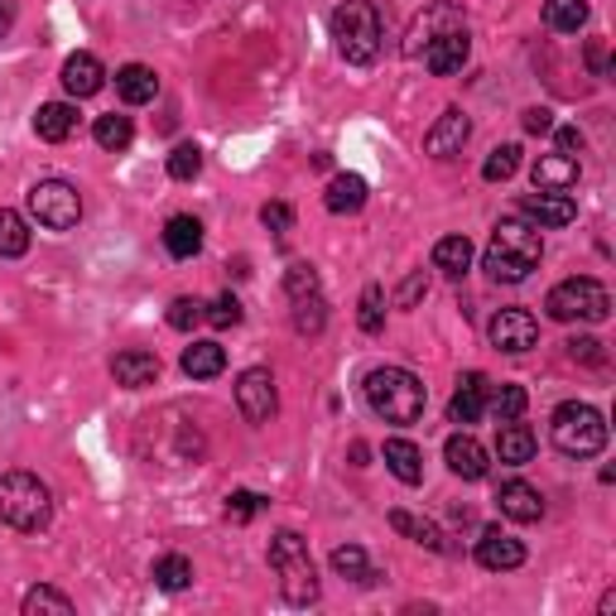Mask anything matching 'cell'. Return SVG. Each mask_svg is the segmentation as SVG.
Instances as JSON below:
<instances>
[{"mask_svg": "<svg viewBox=\"0 0 616 616\" xmlns=\"http://www.w3.org/2000/svg\"><path fill=\"white\" fill-rule=\"evenodd\" d=\"M540 260H544L540 227L526 217H506V221H496L491 246H487V256H482V270H487L496 284H526Z\"/></svg>", "mask_w": 616, "mask_h": 616, "instance_id": "6da1fadb", "label": "cell"}, {"mask_svg": "<svg viewBox=\"0 0 616 616\" xmlns=\"http://www.w3.org/2000/svg\"><path fill=\"white\" fill-rule=\"evenodd\" d=\"M361 390H366L371 414H381L386 424H414V419L424 414V400H429L419 376L404 371V366H376L361 381Z\"/></svg>", "mask_w": 616, "mask_h": 616, "instance_id": "7a4b0ae2", "label": "cell"}, {"mask_svg": "<svg viewBox=\"0 0 616 616\" xmlns=\"http://www.w3.org/2000/svg\"><path fill=\"white\" fill-rule=\"evenodd\" d=\"M327 24H333L337 54H343L352 68L376 63V54H381V39H386V24H381V10H376L371 0H343Z\"/></svg>", "mask_w": 616, "mask_h": 616, "instance_id": "3957f363", "label": "cell"}, {"mask_svg": "<svg viewBox=\"0 0 616 616\" xmlns=\"http://www.w3.org/2000/svg\"><path fill=\"white\" fill-rule=\"evenodd\" d=\"M0 520L20 534H39L54 520V491L34 477V472H6L0 477Z\"/></svg>", "mask_w": 616, "mask_h": 616, "instance_id": "277c9868", "label": "cell"}, {"mask_svg": "<svg viewBox=\"0 0 616 616\" xmlns=\"http://www.w3.org/2000/svg\"><path fill=\"white\" fill-rule=\"evenodd\" d=\"M270 569H274V579H280L284 602H294V607L318 602V569H313L309 540L299 530H280L270 540Z\"/></svg>", "mask_w": 616, "mask_h": 616, "instance_id": "5b68a950", "label": "cell"}, {"mask_svg": "<svg viewBox=\"0 0 616 616\" xmlns=\"http://www.w3.org/2000/svg\"><path fill=\"white\" fill-rule=\"evenodd\" d=\"M549 439H554V449L563 457H597L602 449H607V419H602V410H593L587 400H569L559 404L554 419H549Z\"/></svg>", "mask_w": 616, "mask_h": 616, "instance_id": "8992f818", "label": "cell"}, {"mask_svg": "<svg viewBox=\"0 0 616 616\" xmlns=\"http://www.w3.org/2000/svg\"><path fill=\"white\" fill-rule=\"evenodd\" d=\"M544 309L554 323H602L612 313V294H607V284L593 280V274H573V280L549 290Z\"/></svg>", "mask_w": 616, "mask_h": 616, "instance_id": "52a82bcc", "label": "cell"}, {"mask_svg": "<svg viewBox=\"0 0 616 616\" xmlns=\"http://www.w3.org/2000/svg\"><path fill=\"white\" fill-rule=\"evenodd\" d=\"M24 203H30V217L48 231H73L83 217V193L68 179H39Z\"/></svg>", "mask_w": 616, "mask_h": 616, "instance_id": "ba28073f", "label": "cell"}, {"mask_svg": "<svg viewBox=\"0 0 616 616\" xmlns=\"http://www.w3.org/2000/svg\"><path fill=\"white\" fill-rule=\"evenodd\" d=\"M453 30H467L463 6H453V0H434V6H424V15H414L410 34H404V54L419 58L429 44H434V39L453 34Z\"/></svg>", "mask_w": 616, "mask_h": 616, "instance_id": "9c48e42d", "label": "cell"}, {"mask_svg": "<svg viewBox=\"0 0 616 616\" xmlns=\"http://www.w3.org/2000/svg\"><path fill=\"white\" fill-rule=\"evenodd\" d=\"M236 410L246 414V424H270L274 419L280 396H274V376L266 366H251V371L236 376Z\"/></svg>", "mask_w": 616, "mask_h": 616, "instance_id": "30bf717a", "label": "cell"}, {"mask_svg": "<svg viewBox=\"0 0 616 616\" xmlns=\"http://www.w3.org/2000/svg\"><path fill=\"white\" fill-rule=\"evenodd\" d=\"M487 333H491V347L510 352V357H520V352H530L534 343H540V323H534L530 309H501Z\"/></svg>", "mask_w": 616, "mask_h": 616, "instance_id": "8fae6325", "label": "cell"}, {"mask_svg": "<svg viewBox=\"0 0 616 616\" xmlns=\"http://www.w3.org/2000/svg\"><path fill=\"white\" fill-rule=\"evenodd\" d=\"M443 463H449L453 477H463V482H482V477L491 472V453L482 449V443L463 429V434H453L449 443H443Z\"/></svg>", "mask_w": 616, "mask_h": 616, "instance_id": "7c38bea8", "label": "cell"}, {"mask_svg": "<svg viewBox=\"0 0 616 616\" xmlns=\"http://www.w3.org/2000/svg\"><path fill=\"white\" fill-rule=\"evenodd\" d=\"M477 563L487 573H510L526 563V544H520L516 534H506L501 526H491V530H482V540H477Z\"/></svg>", "mask_w": 616, "mask_h": 616, "instance_id": "4fadbf2b", "label": "cell"}, {"mask_svg": "<svg viewBox=\"0 0 616 616\" xmlns=\"http://www.w3.org/2000/svg\"><path fill=\"white\" fill-rule=\"evenodd\" d=\"M419 58H424V68L434 73V77H453V73H463V68H467V58H472V39H467V30H453V34L434 39V44H429Z\"/></svg>", "mask_w": 616, "mask_h": 616, "instance_id": "5bb4252c", "label": "cell"}, {"mask_svg": "<svg viewBox=\"0 0 616 616\" xmlns=\"http://www.w3.org/2000/svg\"><path fill=\"white\" fill-rule=\"evenodd\" d=\"M467 136H472V121L463 111H443L434 126H429V136H424V150L434 154V160H453V154H463L467 145Z\"/></svg>", "mask_w": 616, "mask_h": 616, "instance_id": "9a60e30c", "label": "cell"}, {"mask_svg": "<svg viewBox=\"0 0 616 616\" xmlns=\"http://www.w3.org/2000/svg\"><path fill=\"white\" fill-rule=\"evenodd\" d=\"M520 217L534 221V227H569L579 217V203L569 193H540L534 188L530 198H520Z\"/></svg>", "mask_w": 616, "mask_h": 616, "instance_id": "2e32d148", "label": "cell"}, {"mask_svg": "<svg viewBox=\"0 0 616 616\" xmlns=\"http://www.w3.org/2000/svg\"><path fill=\"white\" fill-rule=\"evenodd\" d=\"M111 376H116V386H126V390H145V386L160 381V357H154V352H145V347L116 352Z\"/></svg>", "mask_w": 616, "mask_h": 616, "instance_id": "e0dca14e", "label": "cell"}, {"mask_svg": "<svg viewBox=\"0 0 616 616\" xmlns=\"http://www.w3.org/2000/svg\"><path fill=\"white\" fill-rule=\"evenodd\" d=\"M107 87V68H101L97 54H68V63H63V91L68 97H97V91Z\"/></svg>", "mask_w": 616, "mask_h": 616, "instance_id": "ac0fdd59", "label": "cell"}, {"mask_svg": "<svg viewBox=\"0 0 616 616\" xmlns=\"http://www.w3.org/2000/svg\"><path fill=\"white\" fill-rule=\"evenodd\" d=\"M487 376H482V371H467L463 376V381H457V390H453V404H449V419H453V424H477V419L482 414H487Z\"/></svg>", "mask_w": 616, "mask_h": 616, "instance_id": "d6986e66", "label": "cell"}, {"mask_svg": "<svg viewBox=\"0 0 616 616\" xmlns=\"http://www.w3.org/2000/svg\"><path fill=\"white\" fill-rule=\"evenodd\" d=\"M496 501H501V516L516 520V526H534V520L544 516V496L534 491L530 482H501Z\"/></svg>", "mask_w": 616, "mask_h": 616, "instance_id": "ffe728a7", "label": "cell"}, {"mask_svg": "<svg viewBox=\"0 0 616 616\" xmlns=\"http://www.w3.org/2000/svg\"><path fill=\"white\" fill-rule=\"evenodd\" d=\"M530 179H534V188L540 193H569L573 183L583 179V169H579L573 154H540L534 169H530Z\"/></svg>", "mask_w": 616, "mask_h": 616, "instance_id": "44dd1931", "label": "cell"}, {"mask_svg": "<svg viewBox=\"0 0 616 616\" xmlns=\"http://www.w3.org/2000/svg\"><path fill=\"white\" fill-rule=\"evenodd\" d=\"M534 449H540V443H534V429L520 424V419H506V424L496 429V457H501L506 467H526Z\"/></svg>", "mask_w": 616, "mask_h": 616, "instance_id": "7402d4cb", "label": "cell"}, {"mask_svg": "<svg viewBox=\"0 0 616 616\" xmlns=\"http://www.w3.org/2000/svg\"><path fill=\"white\" fill-rule=\"evenodd\" d=\"M77 130V107L73 101H44V107L34 111V136L48 140V145H63Z\"/></svg>", "mask_w": 616, "mask_h": 616, "instance_id": "603a6c76", "label": "cell"}, {"mask_svg": "<svg viewBox=\"0 0 616 616\" xmlns=\"http://www.w3.org/2000/svg\"><path fill=\"white\" fill-rule=\"evenodd\" d=\"M116 97L126 101V107H145V101L160 97V77L145 63H126L121 73H116Z\"/></svg>", "mask_w": 616, "mask_h": 616, "instance_id": "cb8c5ba5", "label": "cell"}, {"mask_svg": "<svg viewBox=\"0 0 616 616\" xmlns=\"http://www.w3.org/2000/svg\"><path fill=\"white\" fill-rule=\"evenodd\" d=\"M164 251L174 256V260H193V256L203 251V221L188 217V213L169 217L164 221Z\"/></svg>", "mask_w": 616, "mask_h": 616, "instance_id": "d4e9b609", "label": "cell"}, {"mask_svg": "<svg viewBox=\"0 0 616 616\" xmlns=\"http://www.w3.org/2000/svg\"><path fill=\"white\" fill-rule=\"evenodd\" d=\"M381 457H386V467L396 472L404 487H419V482H424V453H419L410 439H386Z\"/></svg>", "mask_w": 616, "mask_h": 616, "instance_id": "484cf974", "label": "cell"}, {"mask_svg": "<svg viewBox=\"0 0 616 616\" xmlns=\"http://www.w3.org/2000/svg\"><path fill=\"white\" fill-rule=\"evenodd\" d=\"M323 207L327 213H337V217L361 213L366 207V179L361 174H337L333 183H327V193H323Z\"/></svg>", "mask_w": 616, "mask_h": 616, "instance_id": "4316f807", "label": "cell"}, {"mask_svg": "<svg viewBox=\"0 0 616 616\" xmlns=\"http://www.w3.org/2000/svg\"><path fill=\"white\" fill-rule=\"evenodd\" d=\"M221 366H227V352L217 343L183 347V376H193V381H213V376H221Z\"/></svg>", "mask_w": 616, "mask_h": 616, "instance_id": "83f0119b", "label": "cell"}, {"mask_svg": "<svg viewBox=\"0 0 616 616\" xmlns=\"http://www.w3.org/2000/svg\"><path fill=\"white\" fill-rule=\"evenodd\" d=\"M333 573H337V579L361 583V587H371L376 579H381V573L371 569V559H366L361 544H337V549H333Z\"/></svg>", "mask_w": 616, "mask_h": 616, "instance_id": "f1b7e54d", "label": "cell"}, {"mask_svg": "<svg viewBox=\"0 0 616 616\" xmlns=\"http://www.w3.org/2000/svg\"><path fill=\"white\" fill-rule=\"evenodd\" d=\"M472 241L467 236H443V241L434 246V270H443L449 280H463V274L472 270Z\"/></svg>", "mask_w": 616, "mask_h": 616, "instance_id": "f546056e", "label": "cell"}, {"mask_svg": "<svg viewBox=\"0 0 616 616\" xmlns=\"http://www.w3.org/2000/svg\"><path fill=\"white\" fill-rule=\"evenodd\" d=\"M390 526H396L400 534H410L414 544L434 549V554H449V540H443V530L434 526V520H419V516H410V510H390Z\"/></svg>", "mask_w": 616, "mask_h": 616, "instance_id": "4dcf8cb0", "label": "cell"}, {"mask_svg": "<svg viewBox=\"0 0 616 616\" xmlns=\"http://www.w3.org/2000/svg\"><path fill=\"white\" fill-rule=\"evenodd\" d=\"M150 579L160 593H183V587H193V563L183 554H164V559H154Z\"/></svg>", "mask_w": 616, "mask_h": 616, "instance_id": "1f68e13d", "label": "cell"}, {"mask_svg": "<svg viewBox=\"0 0 616 616\" xmlns=\"http://www.w3.org/2000/svg\"><path fill=\"white\" fill-rule=\"evenodd\" d=\"M544 24L554 34H579L587 24V0H544Z\"/></svg>", "mask_w": 616, "mask_h": 616, "instance_id": "d6a6232c", "label": "cell"}, {"mask_svg": "<svg viewBox=\"0 0 616 616\" xmlns=\"http://www.w3.org/2000/svg\"><path fill=\"white\" fill-rule=\"evenodd\" d=\"M91 136H97V145L107 154H121L130 150V140H136V126H130V116H97V126H91Z\"/></svg>", "mask_w": 616, "mask_h": 616, "instance_id": "836d02e7", "label": "cell"}, {"mask_svg": "<svg viewBox=\"0 0 616 616\" xmlns=\"http://www.w3.org/2000/svg\"><path fill=\"white\" fill-rule=\"evenodd\" d=\"M30 251V221L10 207H0V260H15Z\"/></svg>", "mask_w": 616, "mask_h": 616, "instance_id": "e575fe53", "label": "cell"}, {"mask_svg": "<svg viewBox=\"0 0 616 616\" xmlns=\"http://www.w3.org/2000/svg\"><path fill=\"white\" fill-rule=\"evenodd\" d=\"M526 404H530L526 386H510V381H506V386L487 390V410L501 419V424H506V419H520V414H526Z\"/></svg>", "mask_w": 616, "mask_h": 616, "instance_id": "d590c367", "label": "cell"}, {"mask_svg": "<svg viewBox=\"0 0 616 616\" xmlns=\"http://www.w3.org/2000/svg\"><path fill=\"white\" fill-rule=\"evenodd\" d=\"M323 323H327V304H323V294H304V299H294V333H323Z\"/></svg>", "mask_w": 616, "mask_h": 616, "instance_id": "8d00e7d4", "label": "cell"}, {"mask_svg": "<svg viewBox=\"0 0 616 616\" xmlns=\"http://www.w3.org/2000/svg\"><path fill=\"white\" fill-rule=\"evenodd\" d=\"M39 612L73 616V597H63L58 587H30V593H24V616H39Z\"/></svg>", "mask_w": 616, "mask_h": 616, "instance_id": "74e56055", "label": "cell"}, {"mask_svg": "<svg viewBox=\"0 0 616 616\" xmlns=\"http://www.w3.org/2000/svg\"><path fill=\"white\" fill-rule=\"evenodd\" d=\"M203 174V150L198 145H174L169 150V179L174 183H193Z\"/></svg>", "mask_w": 616, "mask_h": 616, "instance_id": "f35d334b", "label": "cell"}, {"mask_svg": "<svg viewBox=\"0 0 616 616\" xmlns=\"http://www.w3.org/2000/svg\"><path fill=\"white\" fill-rule=\"evenodd\" d=\"M357 323H361V333H381L386 327V294H381V284H366L361 290V313H357Z\"/></svg>", "mask_w": 616, "mask_h": 616, "instance_id": "ab89813d", "label": "cell"}, {"mask_svg": "<svg viewBox=\"0 0 616 616\" xmlns=\"http://www.w3.org/2000/svg\"><path fill=\"white\" fill-rule=\"evenodd\" d=\"M169 327H179V333H188V327H198V323H207V304L203 299H193V294H183V299H174L169 304Z\"/></svg>", "mask_w": 616, "mask_h": 616, "instance_id": "60d3db41", "label": "cell"}, {"mask_svg": "<svg viewBox=\"0 0 616 616\" xmlns=\"http://www.w3.org/2000/svg\"><path fill=\"white\" fill-rule=\"evenodd\" d=\"M516 169H520V145H496L487 154V164H482V179H487V183H506Z\"/></svg>", "mask_w": 616, "mask_h": 616, "instance_id": "b9f144b4", "label": "cell"}, {"mask_svg": "<svg viewBox=\"0 0 616 616\" xmlns=\"http://www.w3.org/2000/svg\"><path fill=\"white\" fill-rule=\"evenodd\" d=\"M284 294H290V299H304V294H323V290H318V270H313L309 260H294V266L284 270Z\"/></svg>", "mask_w": 616, "mask_h": 616, "instance_id": "7bdbcfd3", "label": "cell"}, {"mask_svg": "<svg viewBox=\"0 0 616 616\" xmlns=\"http://www.w3.org/2000/svg\"><path fill=\"white\" fill-rule=\"evenodd\" d=\"M266 506H270V501H266L260 491H231V496H227V520H231V526H246V520H256Z\"/></svg>", "mask_w": 616, "mask_h": 616, "instance_id": "ee69618b", "label": "cell"}, {"mask_svg": "<svg viewBox=\"0 0 616 616\" xmlns=\"http://www.w3.org/2000/svg\"><path fill=\"white\" fill-rule=\"evenodd\" d=\"M241 318H246V313H241V299H236V294H221V299L207 304V323H213V327H236Z\"/></svg>", "mask_w": 616, "mask_h": 616, "instance_id": "f6af8a7d", "label": "cell"}, {"mask_svg": "<svg viewBox=\"0 0 616 616\" xmlns=\"http://www.w3.org/2000/svg\"><path fill=\"white\" fill-rule=\"evenodd\" d=\"M260 221H266L274 236H290L294 231V207L290 203H266L260 207Z\"/></svg>", "mask_w": 616, "mask_h": 616, "instance_id": "bcb514c9", "label": "cell"}, {"mask_svg": "<svg viewBox=\"0 0 616 616\" xmlns=\"http://www.w3.org/2000/svg\"><path fill=\"white\" fill-rule=\"evenodd\" d=\"M569 357L583 361V366H602V361H607V352H602L597 337H573V343H569Z\"/></svg>", "mask_w": 616, "mask_h": 616, "instance_id": "7dc6e473", "label": "cell"}, {"mask_svg": "<svg viewBox=\"0 0 616 616\" xmlns=\"http://www.w3.org/2000/svg\"><path fill=\"white\" fill-rule=\"evenodd\" d=\"M424 294H429V280H424V270H419V274H410V280L400 284L396 304H400V309H414V304H419V299H424Z\"/></svg>", "mask_w": 616, "mask_h": 616, "instance_id": "c3c4849f", "label": "cell"}, {"mask_svg": "<svg viewBox=\"0 0 616 616\" xmlns=\"http://www.w3.org/2000/svg\"><path fill=\"white\" fill-rule=\"evenodd\" d=\"M583 145H587V140H583L579 126H559V154H573V160H579Z\"/></svg>", "mask_w": 616, "mask_h": 616, "instance_id": "681fc988", "label": "cell"}, {"mask_svg": "<svg viewBox=\"0 0 616 616\" xmlns=\"http://www.w3.org/2000/svg\"><path fill=\"white\" fill-rule=\"evenodd\" d=\"M526 130H530V136H549V130H554V111H549V107H530L526 111Z\"/></svg>", "mask_w": 616, "mask_h": 616, "instance_id": "f907efd6", "label": "cell"}, {"mask_svg": "<svg viewBox=\"0 0 616 616\" xmlns=\"http://www.w3.org/2000/svg\"><path fill=\"white\" fill-rule=\"evenodd\" d=\"M587 68H593L597 77H607V73H612V63H607V44H602V39H593V44H587Z\"/></svg>", "mask_w": 616, "mask_h": 616, "instance_id": "816d5d0a", "label": "cell"}, {"mask_svg": "<svg viewBox=\"0 0 616 616\" xmlns=\"http://www.w3.org/2000/svg\"><path fill=\"white\" fill-rule=\"evenodd\" d=\"M10 24H15V6H10V0H0V39L10 34Z\"/></svg>", "mask_w": 616, "mask_h": 616, "instance_id": "f5cc1de1", "label": "cell"}]
</instances>
